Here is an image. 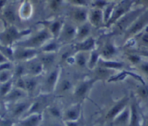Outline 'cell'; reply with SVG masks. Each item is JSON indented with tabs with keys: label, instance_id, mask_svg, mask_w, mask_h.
Masks as SVG:
<instances>
[{
	"label": "cell",
	"instance_id": "obj_1",
	"mask_svg": "<svg viewBox=\"0 0 148 126\" xmlns=\"http://www.w3.org/2000/svg\"><path fill=\"white\" fill-rule=\"evenodd\" d=\"M148 25V11L141 16L130 30V34H135L141 31Z\"/></svg>",
	"mask_w": 148,
	"mask_h": 126
},
{
	"label": "cell",
	"instance_id": "obj_2",
	"mask_svg": "<svg viewBox=\"0 0 148 126\" xmlns=\"http://www.w3.org/2000/svg\"><path fill=\"white\" fill-rule=\"evenodd\" d=\"M49 37V33L46 30L41 31L38 34L36 35L33 37H32L27 43V46H30V48L36 47V46H40L42 43H44L47 40Z\"/></svg>",
	"mask_w": 148,
	"mask_h": 126
},
{
	"label": "cell",
	"instance_id": "obj_3",
	"mask_svg": "<svg viewBox=\"0 0 148 126\" xmlns=\"http://www.w3.org/2000/svg\"><path fill=\"white\" fill-rule=\"evenodd\" d=\"M95 79H92V80L86 81V82H83L81 84H79L76 88L75 90V95L78 97H82L86 95L87 92L89 91L92 86L93 84L95 83Z\"/></svg>",
	"mask_w": 148,
	"mask_h": 126
},
{
	"label": "cell",
	"instance_id": "obj_4",
	"mask_svg": "<svg viewBox=\"0 0 148 126\" xmlns=\"http://www.w3.org/2000/svg\"><path fill=\"white\" fill-rule=\"evenodd\" d=\"M37 51L33 48H26L19 50L14 53V56L18 60H27L35 56Z\"/></svg>",
	"mask_w": 148,
	"mask_h": 126
},
{
	"label": "cell",
	"instance_id": "obj_5",
	"mask_svg": "<svg viewBox=\"0 0 148 126\" xmlns=\"http://www.w3.org/2000/svg\"><path fill=\"white\" fill-rule=\"evenodd\" d=\"M94 46H95V40L92 37H89L84 41L77 43L75 48L78 51L84 52L91 50V49L93 48Z\"/></svg>",
	"mask_w": 148,
	"mask_h": 126
},
{
	"label": "cell",
	"instance_id": "obj_6",
	"mask_svg": "<svg viewBox=\"0 0 148 126\" xmlns=\"http://www.w3.org/2000/svg\"><path fill=\"white\" fill-rule=\"evenodd\" d=\"M103 13L100 9H96L91 12L90 15V20L91 23L95 26H99L103 20Z\"/></svg>",
	"mask_w": 148,
	"mask_h": 126
},
{
	"label": "cell",
	"instance_id": "obj_7",
	"mask_svg": "<svg viewBox=\"0 0 148 126\" xmlns=\"http://www.w3.org/2000/svg\"><path fill=\"white\" fill-rule=\"evenodd\" d=\"M102 55L106 59H110L116 53V48L112 43H107L103 46L102 50Z\"/></svg>",
	"mask_w": 148,
	"mask_h": 126
},
{
	"label": "cell",
	"instance_id": "obj_8",
	"mask_svg": "<svg viewBox=\"0 0 148 126\" xmlns=\"http://www.w3.org/2000/svg\"><path fill=\"white\" fill-rule=\"evenodd\" d=\"M127 100H128L127 98H124V99H123L121 102H119L118 104H116V105L115 106H114V108H113L112 109L108 112V115H107V118H114V117H115L116 115L117 114H118L119 112L120 111L124 108V107L125 106V105L127 104Z\"/></svg>",
	"mask_w": 148,
	"mask_h": 126
},
{
	"label": "cell",
	"instance_id": "obj_9",
	"mask_svg": "<svg viewBox=\"0 0 148 126\" xmlns=\"http://www.w3.org/2000/svg\"><path fill=\"white\" fill-rule=\"evenodd\" d=\"M72 17L75 21L78 22H83L88 18V13L83 9L78 8L73 11Z\"/></svg>",
	"mask_w": 148,
	"mask_h": 126
},
{
	"label": "cell",
	"instance_id": "obj_10",
	"mask_svg": "<svg viewBox=\"0 0 148 126\" xmlns=\"http://www.w3.org/2000/svg\"><path fill=\"white\" fill-rule=\"evenodd\" d=\"M58 76H59V73H58V70H54L50 73V74L47 76L46 79V84H47L48 88L49 89H53L54 86L56 85V81L58 79Z\"/></svg>",
	"mask_w": 148,
	"mask_h": 126
},
{
	"label": "cell",
	"instance_id": "obj_11",
	"mask_svg": "<svg viewBox=\"0 0 148 126\" xmlns=\"http://www.w3.org/2000/svg\"><path fill=\"white\" fill-rule=\"evenodd\" d=\"M64 36L67 40H71L75 36H77V31L75 27L72 25H67L64 27Z\"/></svg>",
	"mask_w": 148,
	"mask_h": 126
},
{
	"label": "cell",
	"instance_id": "obj_12",
	"mask_svg": "<svg viewBox=\"0 0 148 126\" xmlns=\"http://www.w3.org/2000/svg\"><path fill=\"white\" fill-rule=\"evenodd\" d=\"M19 35H20V34L16 30V29L11 27L6 32L4 37H5V40L7 43H11L12 42L16 40L19 37Z\"/></svg>",
	"mask_w": 148,
	"mask_h": 126
},
{
	"label": "cell",
	"instance_id": "obj_13",
	"mask_svg": "<svg viewBox=\"0 0 148 126\" xmlns=\"http://www.w3.org/2000/svg\"><path fill=\"white\" fill-rule=\"evenodd\" d=\"M12 81L10 80L9 82H5V83L0 84V96L6 97L12 91Z\"/></svg>",
	"mask_w": 148,
	"mask_h": 126
},
{
	"label": "cell",
	"instance_id": "obj_14",
	"mask_svg": "<svg viewBox=\"0 0 148 126\" xmlns=\"http://www.w3.org/2000/svg\"><path fill=\"white\" fill-rule=\"evenodd\" d=\"M127 6H120L119 7H118V8L115 10V12H114V14H113L112 17L108 20V23L114 22L115 20H118L120 17H121V16L125 13L126 10H127V8L129 7H127Z\"/></svg>",
	"mask_w": 148,
	"mask_h": 126
},
{
	"label": "cell",
	"instance_id": "obj_15",
	"mask_svg": "<svg viewBox=\"0 0 148 126\" xmlns=\"http://www.w3.org/2000/svg\"><path fill=\"white\" fill-rule=\"evenodd\" d=\"M90 33V27L88 25H83L79 27L78 31L77 32V37L79 40L85 39Z\"/></svg>",
	"mask_w": 148,
	"mask_h": 126
},
{
	"label": "cell",
	"instance_id": "obj_16",
	"mask_svg": "<svg viewBox=\"0 0 148 126\" xmlns=\"http://www.w3.org/2000/svg\"><path fill=\"white\" fill-rule=\"evenodd\" d=\"M55 60V55L53 53H45L40 58V62L43 65H46V66H49L51 65L53 63Z\"/></svg>",
	"mask_w": 148,
	"mask_h": 126
},
{
	"label": "cell",
	"instance_id": "obj_17",
	"mask_svg": "<svg viewBox=\"0 0 148 126\" xmlns=\"http://www.w3.org/2000/svg\"><path fill=\"white\" fill-rule=\"evenodd\" d=\"M23 96V89H19V88H16L14 89H12L11 92L8 94L7 97L9 99H17L18 98L22 97Z\"/></svg>",
	"mask_w": 148,
	"mask_h": 126
},
{
	"label": "cell",
	"instance_id": "obj_18",
	"mask_svg": "<svg viewBox=\"0 0 148 126\" xmlns=\"http://www.w3.org/2000/svg\"><path fill=\"white\" fill-rule=\"evenodd\" d=\"M62 27V24L60 21H55L51 25V33L54 36H57Z\"/></svg>",
	"mask_w": 148,
	"mask_h": 126
},
{
	"label": "cell",
	"instance_id": "obj_19",
	"mask_svg": "<svg viewBox=\"0 0 148 126\" xmlns=\"http://www.w3.org/2000/svg\"><path fill=\"white\" fill-rule=\"evenodd\" d=\"M75 59L76 63L79 66H80V67H84V66H86L87 58L86 56H85V55L82 52H80V53H78Z\"/></svg>",
	"mask_w": 148,
	"mask_h": 126
},
{
	"label": "cell",
	"instance_id": "obj_20",
	"mask_svg": "<svg viewBox=\"0 0 148 126\" xmlns=\"http://www.w3.org/2000/svg\"><path fill=\"white\" fill-rule=\"evenodd\" d=\"M10 70H4L0 72V84L5 83L12 80Z\"/></svg>",
	"mask_w": 148,
	"mask_h": 126
},
{
	"label": "cell",
	"instance_id": "obj_21",
	"mask_svg": "<svg viewBox=\"0 0 148 126\" xmlns=\"http://www.w3.org/2000/svg\"><path fill=\"white\" fill-rule=\"evenodd\" d=\"M103 66L107 69H121L124 66V64L115 61H103Z\"/></svg>",
	"mask_w": 148,
	"mask_h": 126
},
{
	"label": "cell",
	"instance_id": "obj_22",
	"mask_svg": "<svg viewBox=\"0 0 148 126\" xmlns=\"http://www.w3.org/2000/svg\"><path fill=\"white\" fill-rule=\"evenodd\" d=\"M42 70H43V64H42L41 62L33 63L30 68V72L33 75L39 74L41 73Z\"/></svg>",
	"mask_w": 148,
	"mask_h": 126
},
{
	"label": "cell",
	"instance_id": "obj_23",
	"mask_svg": "<svg viewBox=\"0 0 148 126\" xmlns=\"http://www.w3.org/2000/svg\"><path fill=\"white\" fill-rule=\"evenodd\" d=\"M98 59H99V54L96 52H92L91 53L89 61H88V66H89V68L92 69V68L95 67L96 66L97 63L98 62Z\"/></svg>",
	"mask_w": 148,
	"mask_h": 126
},
{
	"label": "cell",
	"instance_id": "obj_24",
	"mask_svg": "<svg viewBox=\"0 0 148 126\" xmlns=\"http://www.w3.org/2000/svg\"><path fill=\"white\" fill-rule=\"evenodd\" d=\"M27 108V104L26 103H20L18 104L15 106V108L13 110V115L14 116H17V115H20L24 112L26 110V108Z\"/></svg>",
	"mask_w": 148,
	"mask_h": 126
},
{
	"label": "cell",
	"instance_id": "obj_25",
	"mask_svg": "<svg viewBox=\"0 0 148 126\" xmlns=\"http://www.w3.org/2000/svg\"><path fill=\"white\" fill-rule=\"evenodd\" d=\"M36 86V82L33 79H28L25 80V89L32 92Z\"/></svg>",
	"mask_w": 148,
	"mask_h": 126
},
{
	"label": "cell",
	"instance_id": "obj_26",
	"mask_svg": "<svg viewBox=\"0 0 148 126\" xmlns=\"http://www.w3.org/2000/svg\"><path fill=\"white\" fill-rule=\"evenodd\" d=\"M57 47L58 46L56 43H49V44L46 45V46L43 48L42 50H43L45 53H53V52L57 49Z\"/></svg>",
	"mask_w": 148,
	"mask_h": 126
},
{
	"label": "cell",
	"instance_id": "obj_27",
	"mask_svg": "<svg viewBox=\"0 0 148 126\" xmlns=\"http://www.w3.org/2000/svg\"><path fill=\"white\" fill-rule=\"evenodd\" d=\"M39 119L38 117H32V118H29L27 121H25L23 123V125L24 126H36L37 123H38Z\"/></svg>",
	"mask_w": 148,
	"mask_h": 126
},
{
	"label": "cell",
	"instance_id": "obj_28",
	"mask_svg": "<svg viewBox=\"0 0 148 126\" xmlns=\"http://www.w3.org/2000/svg\"><path fill=\"white\" fill-rule=\"evenodd\" d=\"M72 84L70 81L67 80V79H65L61 84L60 89L62 92H66V91L69 90L72 88Z\"/></svg>",
	"mask_w": 148,
	"mask_h": 126
},
{
	"label": "cell",
	"instance_id": "obj_29",
	"mask_svg": "<svg viewBox=\"0 0 148 126\" xmlns=\"http://www.w3.org/2000/svg\"><path fill=\"white\" fill-rule=\"evenodd\" d=\"M128 59L131 63L134 64H140L141 63V58L138 55L131 54L128 56Z\"/></svg>",
	"mask_w": 148,
	"mask_h": 126
},
{
	"label": "cell",
	"instance_id": "obj_30",
	"mask_svg": "<svg viewBox=\"0 0 148 126\" xmlns=\"http://www.w3.org/2000/svg\"><path fill=\"white\" fill-rule=\"evenodd\" d=\"M4 15H5L6 18L8 19L10 21H14L15 20V14L12 9H8L6 10Z\"/></svg>",
	"mask_w": 148,
	"mask_h": 126
},
{
	"label": "cell",
	"instance_id": "obj_31",
	"mask_svg": "<svg viewBox=\"0 0 148 126\" xmlns=\"http://www.w3.org/2000/svg\"><path fill=\"white\" fill-rule=\"evenodd\" d=\"M63 0H50V7L52 10H56L59 8Z\"/></svg>",
	"mask_w": 148,
	"mask_h": 126
},
{
	"label": "cell",
	"instance_id": "obj_32",
	"mask_svg": "<svg viewBox=\"0 0 148 126\" xmlns=\"http://www.w3.org/2000/svg\"><path fill=\"white\" fill-rule=\"evenodd\" d=\"M66 118L69 120H76L78 118V112L77 111L75 110H71L68 111L67 113H66Z\"/></svg>",
	"mask_w": 148,
	"mask_h": 126
},
{
	"label": "cell",
	"instance_id": "obj_33",
	"mask_svg": "<svg viewBox=\"0 0 148 126\" xmlns=\"http://www.w3.org/2000/svg\"><path fill=\"white\" fill-rule=\"evenodd\" d=\"M132 125H135L137 122V110H136L135 107L132 106Z\"/></svg>",
	"mask_w": 148,
	"mask_h": 126
},
{
	"label": "cell",
	"instance_id": "obj_34",
	"mask_svg": "<svg viewBox=\"0 0 148 126\" xmlns=\"http://www.w3.org/2000/svg\"><path fill=\"white\" fill-rule=\"evenodd\" d=\"M140 69L142 72L148 76V62H142L140 63Z\"/></svg>",
	"mask_w": 148,
	"mask_h": 126
},
{
	"label": "cell",
	"instance_id": "obj_35",
	"mask_svg": "<svg viewBox=\"0 0 148 126\" xmlns=\"http://www.w3.org/2000/svg\"><path fill=\"white\" fill-rule=\"evenodd\" d=\"M25 72V69L23 66H18L15 69V74L18 76H21Z\"/></svg>",
	"mask_w": 148,
	"mask_h": 126
},
{
	"label": "cell",
	"instance_id": "obj_36",
	"mask_svg": "<svg viewBox=\"0 0 148 126\" xmlns=\"http://www.w3.org/2000/svg\"><path fill=\"white\" fill-rule=\"evenodd\" d=\"M139 93L143 97H146L148 96V89L146 88L145 86H143V87L140 88V90H139Z\"/></svg>",
	"mask_w": 148,
	"mask_h": 126
},
{
	"label": "cell",
	"instance_id": "obj_37",
	"mask_svg": "<svg viewBox=\"0 0 148 126\" xmlns=\"http://www.w3.org/2000/svg\"><path fill=\"white\" fill-rule=\"evenodd\" d=\"M72 4H76L79 6H85L87 5V1L85 0H69Z\"/></svg>",
	"mask_w": 148,
	"mask_h": 126
},
{
	"label": "cell",
	"instance_id": "obj_38",
	"mask_svg": "<svg viewBox=\"0 0 148 126\" xmlns=\"http://www.w3.org/2000/svg\"><path fill=\"white\" fill-rule=\"evenodd\" d=\"M141 41L143 44L145 45V46H148V30L142 35Z\"/></svg>",
	"mask_w": 148,
	"mask_h": 126
},
{
	"label": "cell",
	"instance_id": "obj_39",
	"mask_svg": "<svg viewBox=\"0 0 148 126\" xmlns=\"http://www.w3.org/2000/svg\"><path fill=\"white\" fill-rule=\"evenodd\" d=\"M51 113L52 114V115L56 118H59L60 117V112H59V110L56 108H53L51 109Z\"/></svg>",
	"mask_w": 148,
	"mask_h": 126
},
{
	"label": "cell",
	"instance_id": "obj_40",
	"mask_svg": "<svg viewBox=\"0 0 148 126\" xmlns=\"http://www.w3.org/2000/svg\"><path fill=\"white\" fill-rule=\"evenodd\" d=\"M8 61H9L7 56H6L4 53H1V52L0 51V65L2 64V63H7V62Z\"/></svg>",
	"mask_w": 148,
	"mask_h": 126
},
{
	"label": "cell",
	"instance_id": "obj_41",
	"mask_svg": "<svg viewBox=\"0 0 148 126\" xmlns=\"http://www.w3.org/2000/svg\"><path fill=\"white\" fill-rule=\"evenodd\" d=\"M127 115H128V113H127V112H124V113H123L122 115H121V116H120L119 118V119H118L119 122H121V123L124 122V121H125L126 120H127Z\"/></svg>",
	"mask_w": 148,
	"mask_h": 126
},
{
	"label": "cell",
	"instance_id": "obj_42",
	"mask_svg": "<svg viewBox=\"0 0 148 126\" xmlns=\"http://www.w3.org/2000/svg\"><path fill=\"white\" fill-rule=\"evenodd\" d=\"M106 4V2L105 1H103V0H98V1H96V2H95V5L98 7H103Z\"/></svg>",
	"mask_w": 148,
	"mask_h": 126
},
{
	"label": "cell",
	"instance_id": "obj_43",
	"mask_svg": "<svg viewBox=\"0 0 148 126\" xmlns=\"http://www.w3.org/2000/svg\"><path fill=\"white\" fill-rule=\"evenodd\" d=\"M0 126H12V123L9 121H3L1 123V125H0Z\"/></svg>",
	"mask_w": 148,
	"mask_h": 126
},
{
	"label": "cell",
	"instance_id": "obj_44",
	"mask_svg": "<svg viewBox=\"0 0 148 126\" xmlns=\"http://www.w3.org/2000/svg\"><path fill=\"white\" fill-rule=\"evenodd\" d=\"M5 2H6V0H0V9L4 5Z\"/></svg>",
	"mask_w": 148,
	"mask_h": 126
},
{
	"label": "cell",
	"instance_id": "obj_45",
	"mask_svg": "<svg viewBox=\"0 0 148 126\" xmlns=\"http://www.w3.org/2000/svg\"><path fill=\"white\" fill-rule=\"evenodd\" d=\"M68 126H77V123H69L68 124Z\"/></svg>",
	"mask_w": 148,
	"mask_h": 126
},
{
	"label": "cell",
	"instance_id": "obj_46",
	"mask_svg": "<svg viewBox=\"0 0 148 126\" xmlns=\"http://www.w3.org/2000/svg\"><path fill=\"white\" fill-rule=\"evenodd\" d=\"M144 1H145V2H148V0H143Z\"/></svg>",
	"mask_w": 148,
	"mask_h": 126
}]
</instances>
